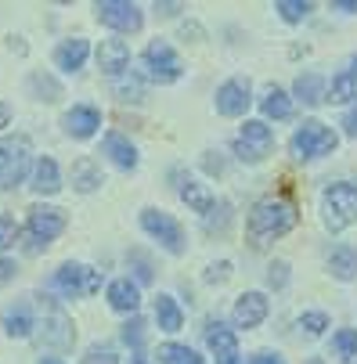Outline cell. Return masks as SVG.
Wrapping results in <instances>:
<instances>
[{"label": "cell", "mask_w": 357, "mask_h": 364, "mask_svg": "<svg viewBox=\"0 0 357 364\" xmlns=\"http://www.w3.org/2000/svg\"><path fill=\"white\" fill-rule=\"evenodd\" d=\"M296 228V205L289 198H260L249 213V238L252 245H264L271 238H282L285 231Z\"/></svg>", "instance_id": "obj_1"}, {"label": "cell", "mask_w": 357, "mask_h": 364, "mask_svg": "<svg viewBox=\"0 0 357 364\" xmlns=\"http://www.w3.org/2000/svg\"><path fill=\"white\" fill-rule=\"evenodd\" d=\"M321 213L329 231H343L357 224V188L353 184H332L321 195Z\"/></svg>", "instance_id": "obj_2"}, {"label": "cell", "mask_w": 357, "mask_h": 364, "mask_svg": "<svg viewBox=\"0 0 357 364\" xmlns=\"http://www.w3.org/2000/svg\"><path fill=\"white\" fill-rule=\"evenodd\" d=\"M33 148L29 137H4L0 141V188H18L29 173Z\"/></svg>", "instance_id": "obj_3"}, {"label": "cell", "mask_w": 357, "mask_h": 364, "mask_svg": "<svg viewBox=\"0 0 357 364\" xmlns=\"http://www.w3.org/2000/svg\"><path fill=\"white\" fill-rule=\"evenodd\" d=\"M292 151H296V159H318V155H329V151H336V134L325 123L307 119L292 134Z\"/></svg>", "instance_id": "obj_4"}, {"label": "cell", "mask_w": 357, "mask_h": 364, "mask_svg": "<svg viewBox=\"0 0 357 364\" xmlns=\"http://www.w3.org/2000/svg\"><path fill=\"white\" fill-rule=\"evenodd\" d=\"M65 231V213L55 205H33L29 210V252H40L47 242H55Z\"/></svg>", "instance_id": "obj_5"}, {"label": "cell", "mask_w": 357, "mask_h": 364, "mask_svg": "<svg viewBox=\"0 0 357 364\" xmlns=\"http://www.w3.org/2000/svg\"><path fill=\"white\" fill-rule=\"evenodd\" d=\"M50 289H55L58 296L65 299H76V296H90L101 289V274L83 267V264H65L55 278H50Z\"/></svg>", "instance_id": "obj_6"}, {"label": "cell", "mask_w": 357, "mask_h": 364, "mask_svg": "<svg viewBox=\"0 0 357 364\" xmlns=\"http://www.w3.org/2000/svg\"><path fill=\"white\" fill-rule=\"evenodd\" d=\"M271 144H275L271 127L260 123V119H249V123L238 130V137H235V155H238L242 163H260L264 155L271 151Z\"/></svg>", "instance_id": "obj_7"}, {"label": "cell", "mask_w": 357, "mask_h": 364, "mask_svg": "<svg viewBox=\"0 0 357 364\" xmlns=\"http://www.w3.org/2000/svg\"><path fill=\"white\" fill-rule=\"evenodd\" d=\"M144 69H148L151 80H159V83H174V80L184 73L181 58L174 55V47H170L166 40H151V43L144 47Z\"/></svg>", "instance_id": "obj_8"}, {"label": "cell", "mask_w": 357, "mask_h": 364, "mask_svg": "<svg viewBox=\"0 0 357 364\" xmlns=\"http://www.w3.org/2000/svg\"><path fill=\"white\" fill-rule=\"evenodd\" d=\"M141 228H144L151 238H159L166 252H174V256L184 252V231H181V224H177L170 213H163V210H144V213H141Z\"/></svg>", "instance_id": "obj_9"}, {"label": "cell", "mask_w": 357, "mask_h": 364, "mask_svg": "<svg viewBox=\"0 0 357 364\" xmlns=\"http://www.w3.org/2000/svg\"><path fill=\"white\" fill-rule=\"evenodd\" d=\"M97 18L116 33H137L141 29V11L130 0H105V4H97Z\"/></svg>", "instance_id": "obj_10"}, {"label": "cell", "mask_w": 357, "mask_h": 364, "mask_svg": "<svg viewBox=\"0 0 357 364\" xmlns=\"http://www.w3.org/2000/svg\"><path fill=\"white\" fill-rule=\"evenodd\" d=\"M249 80H228L220 90H217V112L220 116H245V109H249Z\"/></svg>", "instance_id": "obj_11"}, {"label": "cell", "mask_w": 357, "mask_h": 364, "mask_svg": "<svg viewBox=\"0 0 357 364\" xmlns=\"http://www.w3.org/2000/svg\"><path fill=\"white\" fill-rule=\"evenodd\" d=\"M127 65H130V47L123 40H105V43L97 47V69L105 73V76L119 80L127 73Z\"/></svg>", "instance_id": "obj_12"}, {"label": "cell", "mask_w": 357, "mask_h": 364, "mask_svg": "<svg viewBox=\"0 0 357 364\" xmlns=\"http://www.w3.org/2000/svg\"><path fill=\"white\" fill-rule=\"evenodd\" d=\"M267 318V296L264 292H245L235 303V325L238 328H257Z\"/></svg>", "instance_id": "obj_13"}, {"label": "cell", "mask_w": 357, "mask_h": 364, "mask_svg": "<svg viewBox=\"0 0 357 364\" xmlns=\"http://www.w3.org/2000/svg\"><path fill=\"white\" fill-rule=\"evenodd\" d=\"M206 339H210V350L217 353V364H242V360H238V339H235L231 328H224V325L217 321V325H210Z\"/></svg>", "instance_id": "obj_14"}, {"label": "cell", "mask_w": 357, "mask_h": 364, "mask_svg": "<svg viewBox=\"0 0 357 364\" xmlns=\"http://www.w3.org/2000/svg\"><path fill=\"white\" fill-rule=\"evenodd\" d=\"M43 339L50 346H69L73 343V321L62 314V310H55V306H50L47 318H43Z\"/></svg>", "instance_id": "obj_15"}, {"label": "cell", "mask_w": 357, "mask_h": 364, "mask_svg": "<svg viewBox=\"0 0 357 364\" xmlns=\"http://www.w3.org/2000/svg\"><path fill=\"white\" fill-rule=\"evenodd\" d=\"M65 130L73 134V137H90L97 127H101V112L97 109H90V105H80V109H73V112H65Z\"/></svg>", "instance_id": "obj_16"}, {"label": "cell", "mask_w": 357, "mask_h": 364, "mask_svg": "<svg viewBox=\"0 0 357 364\" xmlns=\"http://www.w3.org/2000/svg\"><path fill=\"white\" fill-rule=\"evenodd\" d=\"M105 155H109L119 170H134V166H137V148H134L123 134H105Z\"/></svg>", "instance_id": "obj_17"}, {"label": "cell", "mask_w": 357, "mask_h": 364, "mask_svg": "<svg viewBox=\"0 0 357 364\" xmlns=\"http://www.w3.org/2000/svg\"><path fill=\"white\" fill-rule=\"evenodd\" d=\"M87 55H90L87 40H83V36H73V40H65V43L55 50V62H58V69H69V73H76V69L87 62Z\"/></svg>", "instance_id": "obj_18"}, {"label": "cell", "mask_w": 357, "mask_h": 364, "mask_svg": "<svg viewBox=\"0 0 357 364\" xmlns=\"http://www.w3.org/2000/svg\"><path fill=\"white\" fill-rule=\"evenodd\" d=\"M109 303L116 310H123V314H134V310L141 306V292H137V285L130 278H119V282L109 285Z\"/></svg>", "instance_id": "obj_19"}, {"label": "cell", "mask_w": 357, "mask_h": 364, "mask_svg": "<svg viewBox=\"0 0 357 364\" xmlns=\"http://www.w3.org/2000/svg\"><path fill=\"white\" fill-rule=\"evenodd\" d=\"M62 188V177H58V163L55 159H43L36 163V173H33V191L36 195H55Z\"/></svg>", "instance_id": "obj_20"}, {"label": "cell", "mask_w": 357, "mask_h": 364, "mask_svg": "<svg viewBox=\"0 0 357 364\" xmlns=\"http://www.w3.org/2000/svg\"><path fill=\"white\" fill-rule=\"evenodd\" d=\"M329 271H332L339 282H350V278H357V249H350V245H339V249H332V256H329Z\"/></svg>", "instance_id": "obj_21"}, {"label": "cell", "mask_w": 357, "mask_h": 364, "mask_svg": "<svg viewBox=\"0 0 357 364\" xmlns=\"http://www.w3.org/2000/svg\"><path fill=\"white\" fill-rule=\"evenodd\" d=\"M156 321H159L163 332H181L184 314H181V306H177L174 296H159V299H156Z\"/></svg>", "instance_id": "obj_22"}, {"label": "cell", "mask_w": 357, "mask_h": 364, "mask_svg": "<svg viewBox=\"0 0 357 364\" xmlns=\"http://www.w3.org/2000/svg\"><path fill=\"white\" fill-rule=\"evenodd\" d=\"M181 198L191 205L195 213H213V195L206 184H198V181H184L181 184Z\"/></svg>", "instance_id": "obj_23"}, {"label": "cell", "mask_w": 357, "mask_h": 364, "mask_svg": "<svg viewBox=\"0 0 357 364\" xmlns=\"http://www.w3.org/2000/svg\"><path fill=\"white\" fill-rule=\"evenodd\" d=\"M73 184H76V191H94L101 184V170H97V163L90 159V155H83V159L73 163Z\"/></svg>", "instance_id": "obj_24"}, {"label": "cell", "mask_w": 357, "mask_h": 364, "mask_svg": "<svg viewBox=\"0 0 357 364\" xmlns=\"http://www.w3.org/2000/svg\"><path fill=\"white\" fill-rule=\"evenodd\" d=\"M296 97L307 101V105H321V101H325V80H321L318 73L299 76V80H296Z\"/></svg>", "instance_id": "obj_25"}, {"label": "cell", "mask_w": 357, "mask_h": 364, "mask_svg": "<svg viewBox=\"0 0 357 364\" xmlns=\"http://www.w3.org/2000/svg\"><path fill=\"white\" fill-rule=\"evenodd\" d=\"M159 364H202V357H198L191 346L163 343V346H159Z\"/></svg>", "instance_id": "obj_26"}, {"label": "cell", "mask_w": 357, "mask_h": 364, "mask_svg": "<svg viewBox=\"0 0 357 364\" xmlns=\"http://www.w3.org/2000/svg\"><path fill=\"white\" fill-rule=\"evenodd\" d=\"M264 116H271V119H289L292 116V101L278 87H271L267 97H264Z\"/></svg>", "instance_id": "obj_27"}, {"label": "cell", "mask_w": 357, "mask_h": 364, "mask_svg": "<svg viewBox=\"0 0 357 364\" xmlns=\"http://www.w3.org/2000/svg\"><path fill=\"white\" fill-rule=\"evenodd\" d=\"M325 97H329V101H336V105H343V101L357 97V76L339 73V76L332 80V87H329V94H325Z\"/></svg>", "instance_id": "obj_28"}, {"label": "cell", "mask_w": 357, "mask_h": 364, "mask_svg": "<svg viewBox=\"0 0 357 364\" xmlns=\"http://www.w3.org/2000/svg\"><path fill=\"white\" fill-rule=\"evenodd\" d=\"M4 328H8V336H15V339H26V336L33 332V318H29V310H26V306L11 310V314L4 318Z\"/></svg>", "instance_id": "obj_29"}, {"label": "cell", "mask_w": 357, "mask_h": 364, "mask_svg": "<svg viewBox=\"0 0 357 364\" xmlns=\"http://www.w3.org/2000/svg\"><path fill=\"white\" fill-rule=\"evenodd\" d=\"M275 11H278L285 22H299V18H307L311 4H299V0H278V4H275Z\"/></svg>", "instance_id": "obj_30"}, {"label": "cell", "mask_w": 357, "mask_h": 364, "mask_svg": "<svg viewBox=\"0 0 357 364\" xmlns=\"http://www.w3.org/2000/svg\"><path fill=\"white\" fill-rule=\"evenodd\" d=\"M15 238H18V224H15V217H11V213H4V217H0V252L11 249V245H15Z\"/></svg>", "instance_id": "obj_31"}, {"label": "cell", "mask_w": 357, "mask_h": 364, "mask_svg": "<svg viewBox=\"0 0 357 364\" xmlns=\"http://www.w3.org/2000/svg\"><path fill=\"white\" fill-rule=\"evenodd\" d=\"M116 94H119V101H141V83L134 76H119L116 80Z\"/></svg>", "instance_id": "obj_32"}, {"label": "cell", "mask_w": 357, "mask_h": 364, "mask_svg": "<svg viewBox=\"0 0 357 364\" xmlns=\"http://www.w3.org/2000/svg\"><path fill=\"white\" fill-rule=\"evenodd\" d=\"M336 350L346 353V357H357V332H353V328L336 332Z\"/></svg>", "instance_id": "obj_33"}, {"label": "cell", "mask_w": 357, "mask_h": 364, "mask_svg": "<svg viewBox=\"0 0 357 364\" xmlns=\"http://www.w3.org/2000/svg\"><path fill=\"white\" fill-rule=\"evenodd\" d=\"M83 364H116V350L112 346H90V353L83 357Z\"/></svg>", "instance_id": "obj_34"}, {"label": "cell", "mask_w": 357, "mask_h": 364, "mask_svg": "<svg viewBox=\"0 0 357 364\" xmlns=\"http://www.w3.org/2000/svg\"><path fill=\"white\" fill-rule=\"evenodd\" d=\"M299 328H307L311 336H321V332L329 328V318H325V314H303V318H299Z\"/></svg>", "instance_id": "obj_35"}, {"label": "cell", "mask_w": 357, "mask_h": 364, "mask_svg": "<svg viewBox=\"0 0 357 364\" xmlns=\"http://www.w3.org/2000/svg\"><path fill=\"white\" fill-rule=\"evenodd\" d=\"M123 339H127V343H134V346H141V343H144V321H141V318L127 321V328H123Z\"/></svg>", "instance_id": "obj_36"}, {"label": "cell", "mask_w": 357, "mask_h": 364, "mask_svg": "<svg viewBox=\"0 0 357 364\" xmlns=\"http://www.w3.org/2000/svg\"><path fill=\"white\" fill-rule=\"evenodd\" d=\"M267 282H271L275 289H282V285L289 282V264H271V274H267Z\"/></svg>", "instance_id": "obj_37"}, {"label": "cell", "mask_w": 357, "mask_h": 364, "mask_svg": "<svg viewBox=\"0 0 357 364\" xmlns=\"http://www.w3.org/2000/svg\"><path fill=\"white\" fill-rule=\"evenodd\" d=\"M228 274H231V264H213L210 274H206V282H228Z\"/></svg>", "instance_id": "obj_38"}, {"label": "cell", "mask_w": 357, "mask_h": 364, "mask_svg": "<svg viewBox=\"0 0 357 364\" xmlns=\"http://www.w3.org/2000/svg\"><path fill=\"white\" fill-rule=\"evenodd\" d=\"M343 130H346V137H357V109H350L343 116Z\"/></svg>", "instance_id": "obj_39"}, {"label": "cell", "mask_w": 357, "mask_h": 364, "mask_svg": "<svg viewBox=\"0 0 357 364\" xmlns=\"http://www.w3.org/2000/svg\"><path fill=\"white\" fill-rule=\"evenodd\" d=\"M252 364H285L278 353H257V357H252Z\"/></svg>", "instance_id": "obj_40"}, {"label": "cell", "mask_w": 357, "mask_h": 364, "mask_svg": "<svg viewBox=\"0 0 357 364\" xmlns=\"http://www.w3.org/2000/svg\"><path fill=\"white\" fill-rule=\"evenodd\" d=\"M11 274H15V267L8 264V259H0V282H8Z\"/></svg>", "instance_id": "obj_41"}, {"label": "cell", "mask_w": 357, "mask_h": 364, "mask_svg": "<svg viewBox=\"0 0 357 364\" xmlns=\"http://www.w3.org/2000/svg\"><path fill=\"white\" fill-rule=\"evenodd\" d=\"M339 11H357V0H336Z\"/></svg>", "instance_id": "obj_42"}, {"label": "cell", "mask_w": 357, "mask_h": 364, "mask_svg": "<svg viewBox=\"0 0 357 364\" xmlns=\"http://www.w3.org/2000/svg\"><path fill=\"white\" fill-rule=\"evenodd\" d=\"M156 11H163V15H174V11H181V4H159Z\"/></svg>", "instance_id": "obj_43"}, {"label": "cell", "mask_w": 357, "mask_h": 364, "mask_svg": "<svg viewBox=\"0 0 357 364\" xmlns=\"http://www.w3.org/2000/svg\"><path fill=\"white\" fill-rule=\"evenodd\" d=\"M4 123H8V109H4V105H0V127H4Z\"/></svg>", "instance_id": "obj_44"}, {"label": "cell", "mask_w": 357, "mask_h": 364, "mask_svg": "<svg viewBox=\"0 0 357 364\" xmlns=\"http://www.w3.org/2000/svg\"><path fill=\"white\" fill-rule=\"evenodd\" d=\"M40 364H62V360H58V357H43Z\"/></svg>", "instance_id": "obj_45"}, {"label": "cell", "mask_w": 357, "mask_h": 364, "mask_svg": "<svg viewBox=\"0 0 357 364\" xmlns=\"http://www.w3.org/2000/svg\"><path fill=\"white\" fill-rule=\"evenodd\" d=\"M350 65H353V69H350V76H357V58H353V62H350Z\"/></svg>", "instance_id": "obj_46"}]
</instances>
